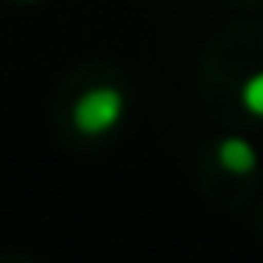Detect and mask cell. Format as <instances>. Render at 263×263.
Segmentation results:
<instances>
[{
    "mask_svg": "<svg viewBox=\"0 0 263 263\" xmlns=\"http://www.w3.org/2000/svg\"><path fill=\"white\" fill-rule=\"evenodd\" d=\"M241 105L252 112V116H263V72L249 76L245 87H241Z\"/></svg>",
    "mask_w": 263,
    "mask_h": 263,
    "instance_id": "3957f363",
    "label": "cell"
},
{
    "mask_svg": "<svg viewBox=\"0 0 263 263\" xmlns=\"http://www.w3.org/2000/svg\"><path fill=\"white\" fill-rule=\"evenodd\" d=\"M26 4H33V0H26Z\"/></svg>",
    "mask_w": 263,
    "mask_h": 263,
    "instance_id": "277c9868",
    "label": "cell"
},
{
    "mask_svg": "<svg viewBox=\"0 0 263 263\" xmlns=\"http://www.w3.org/2000/svg\"><path fill=\"white\" fill-rule=\"evenodd\" d=\"M216 159L231 173H252L256 170V148L245 137H223L220 148H216Z\"/></svg>",
    "mask_w": 263,
    "mask_h": 263,
    "instance_id": "7a4b0ae2",
    "label": "cell"
},
{
    "mask_svg": "<svg viewBox=\"0 0 263 263\" xmlns=\"http://www.w3.org/2000/svg\"><path fill=\"white\" fill-rule=\"evenodd\" d=\"M123 108H126V101H123V94H119L116 87H94V90H87V94L76 98V105H72V123H76L80 134L101 137V134H108V130L119 126Z\"/></svg>",
    "mask_w": 263,
    "mask_h": 263,
    "instance_id": "6da1fadb",
    "label": "cell"
}]
</instances>
